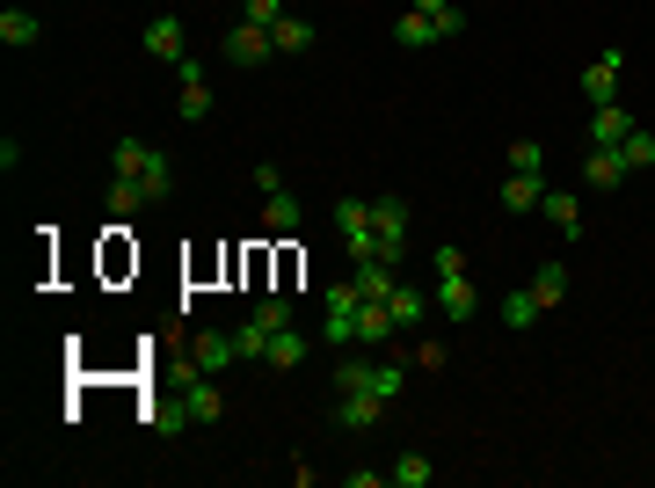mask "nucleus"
<instances>
[{"label": "nucleus", "instance_id": "obj_1", "mask_svg": "<svg viewBox=\"0 0 655 488\" xmlns=\"http://www.w3.org/2000/svg\"><path fill=\"white\" fill-rule=\"evenodd\" d=\"M401 387H408V365H371V358H342L336 365V393H379V401H393Z\"/></svg>", "mask_w": 655, "mask_h": 488}, {"label": "nucleus", "instance_id": "obj_2", "mask_svg": "<svg viewBox=\"0 0 655 488\" xmlns=\"http://www.w3.org/2000/svg\"><path fill=\"white\" fill-rule=\"evenodd\" d=\"M336 234L350 248V263L379 255V226H371V197H336Z\"/></svg>", "mask_w": 655, "mask_h": 488}, {"label": "nucleus", "instance_id": "obj_3", "mask_svg": "<svg viewBox=\"0 0 655 488\" xmlns=\"http://www.w3.org/2000/svg\"><path fill=\"white\" fill-rule=\"evenodd\" d=\"M371 226H379V255L401 263L408 255V197H371Z\"/></svg>", "mask_w": 655, "mask_h": 488}, {"label": "nucleus", "instance_id": "obj_4", "mask_svg": "<svg viewBox=\"0 0 655 488\" xmlns=\"http://www.w3.org/2000/svg\"><path fill=\"white\" fill-rule=\"evenodd\" d=\"M218 51L248 74V66H269V59H277V37H269L263 23H241V29H226V45H218Z\"/></svg>", "mask_w": 655, "mask_h": 488}, {"label": "nucleus", "instance_id": "obj_5", "mask_svg": "<svg viewBox=\"0 0 655 488\" xmlns=\"http://www.w3.org/2000/svg\"><path fill=\"white\" fill-rule=\"evenodd\" d=\"M226 365H241L234 336H226V328H197L190 336V372H226Z\"/></svg>", "mask_w": 655, "mask_h": 488}, {"label": "nucleus", "instance_id": "obj_6", "mask_svg": "<svg viewBox=\"0 0 655 488\" xmlns=\"http://www.w3.org/2000/svg\"><path fill=\"white\" fill-rule=\"evenodd\" d=\"M619 66H627V51H597V59L582 66V96H590V110H597V102H619Z\"/></svg>", "mask_w": 655, "mask_h": 488}, {"label": "nucleus", "instance_id": "obj_7", "mask_svg": "<svg viewBox=\"0 0 655 488\" xmlns=\"http://www.w3.org/2000/svg\"><path fill=\"white\" fill-rule=\"evenodd\" d=\"M139 45H146V59H168V66H182V59H190V37H182V23H175V15H153Z\"/></svg>", "mask_w": 655, "mask_h": 488}, {"label": "nucleus", "instance_id": "obj_8", "mask_svg": "<svg viewBox=\"0 0 655 488\" xmlns=\"http://www.w3.org/2000/svg\"><path fill=\"white\" fill-rule=\"evenodd\" d=\"M401 328H393V314H387V299H357V314H350V342H393Z\"/></svg>", "mask_w": 655, "mask_h": 488}, {"label": "nucleus", "instance_id": "obj_9", "mask_svg": "<svg viewBox=\"0 0 655 488\" xmlns=\"http://www.w3.org/2000/svg\"><path fill=\"white\" fill-rule=\"evenodd\" d=\"M182 409H190V423H218V415H226V393H218L212 372H190V379H182Z\"/></svg>", "mask_w": 655, "mask_h": 488}, {"label": "nucleus", "instance_id": "obj_10", "mask_svg": "<svg viewBox=\"0 0 655 488\" xmlns=\"http://www.w3.org/2000/svg\"><path fill=\"white\" fill-rule=\"evenodd\" d=\"M175 74H182V102H175V110H182L190 124H204V117H212V88H204V59H182Z\"/></svg>", "mask_w": 655, "mask_h": 488}, {"label": "nucleus", "instance_id": "obj_11", "mask_svg": "<svg viewBox=\"0 0 655 488\" xmlns=\"http://www.w3.org/2000/svg\"><path fill=\"white\" fill-rule=\"evenodd\" d=\"M430 299H437V292H423V285H408V277H401V285L387 292L393 328H401V336H408V328H423V306H430Z\"/></svg>", "mask_w": 655, "mask_h": 488}, {"label": "nucleus", "instance_id": "obj_12", "mask_svg": "<svg viewBox=\"0 0 655 488\" xmlns=\"http://www.w3.org/2000/svg\"><path fill=\"white\" fill-rule=\"evenodd\" d=\"M430 292H437V306H444L452 321H474V306H481V299H474V277H466V270H452V277H437Z\"/></svg>", "mask_w": 655, "mask_h": 488}, {"label": "nucleus", "instance_id": "obj_13", "mask_svg": "<svg viewBox=\"0 0 655 488\" xmlns=\"http://www.w3.org/2000/svg\"><path fill=\"white\" fill-rule=\"evenodd\" d=\"M582 183L605 197V190H619L627 183V161H619V147H590V161H582Z\"/></svg>", "mask_w": 655, "mask_h": 488}, {"label": "nucleus", "instance_id": "obj_14", "mask_svg": "<svg viewBox=\"0 0 655 488\" xmlns=\"http://www.w3.org/2000/svg\"><path fill=\"white\" fill-rule=\"evenodd\" d=\"M379 415H387L379 393H336V430H371Z\"/></svg>", "mask_w": 655, "mask_h": 488}, {"label": "nucleus", "instance_id": "obj_15", "mask_svg": "<svg viewBox=\"0 0 655 488\" xmlns=\"http://www.w3.org/2000/svg\"><path fill=\"white\" fill-rule=\"evenodd\" d=\"M627 132H633L627 102H597V110H590V147H619Z\"/></svg>", "mask_w": 655, "mask_h": 488}, {"label": "nucleus", "instance_id": "obj_16", "mask_svg": "<svg viewBox=\"0 0 655 488\" xmlns=\"http://www.w3.org/2000/svg\"><path fill=\"white\" fill-rule=\"evenodd\" d=\"M146 204H153V190H146V175H117V183H110V220H131V212H146Z\"/></svg>", "mask_w": 655, "mask_h": 488}, {"label": "nucleus", "instance_id": "obj_17", "mask_svg": "<svg viewBox=\"0 0 655 488\" xmlns=\"http://www.w3.org/2000/svg\"><path fill=\"white\" fill-rule=\"evenodd\" d=\"M539 212H546V226H554V234H568V241L582 234V204H576V190H546V197H539Z\"/></svg>", "mask_w": 655, "mask_h": 488}, {"label": "nucleus", "instance_id": "obj_18", "mask_svg": "<svg viewBox=\"0 0 655 488\" xmlns=\"http://www.w3.org/2000/svg\"><path fill=\"white\" fill-rule=\"evenodd\" d=\"M37 37H45V23H37L29 8H8V15H0V45H8V51H29Z\"/></svg>", "mask_w": 655, "mask_h": 488}, {"label": "nucleus", "instance_id": "obj_19", "mask_svg": "<svg viewBox=\"0 0 655 488\" xmlns=\"http://www.w3.org/2000/svg\"><path fill=\"white\" fill-rule=\"evenodd\" d=\"M153 168V147H146V139H131V132H124L117 147H110V175H146Z\"/></svg>", "mask_w": 655, "mask_h": 488}, {"label": "nucleus", "instance_id": "obj_20", "mask_svg": "<svg viewBox=\"0 0 655 488\" xmlns=\"http://www.w3.org/2000/svg\"><path fill=\"white\" fill-rule=\"evenodd\" d=\"M299 220H306V204H299V197H291V190L263 197V226H269V234H291V226H299Z\"/></svg>", "mask_w": 655, "mask_h": 488}, {"label": "nucleus", "instance_id": "obj_21", "mask_svg": "<svg viewBox=\"0 0 655 488\" xmlns=\"http://www.w3.org/2000/svg\"><path fill=\"white\" fill-rule=\"evenodd\" d=\"M393 45H401V51H423V45H437V23L423 15V8H408V15L393 23Z\"/></svg>", "mask_w": 655, "mask_h": 488}, {"label": "nucleus", "instance_id": "obj_22", "mask_svg": "<svg viewBox=\"0 0 655 488\" xmlns=\"http://www.w3.org/2000/svg\"><path fill=\"white\" fill-rule=\"evenodd\" d=\"M532 299H539V314H546V306H560V299H568V263H539Z\"/></svg>", "mask_w": 655, "mask_h": 488}, {"label": "nucleus", "instance_id": "obj_23", "mask_svg": "<svg viewBox=\"0 0 655 488\" xmlns=\"http://www.w3.org/2000/svg\"><path fill=\"white\" fill-rule=\"evenodd\" d=\"M387 481H393V488H430V481H437V466L423 460V452H401V460L387 466Z\"/></svg>", "mask_w": 655, "mask_h": 488}, {"label": "nucleus", "instance_id": "obj_24", "mask_svg": "<svg viewBox=\"0 0 655 488\" xmlns=\"http://www.w3.org/2000/svg\"><path fill=\"white\" fill-rule=\"evenodd\" d=\"M539 197H546L539 175H509L503 183V212H539Z\"/></svg>", "mask_w": 655, "mask_h": 488}, {"label": "nucleus", "instance_id": "obj_25", "mask_svg": "<svg viewBox=\"0 0 655 488\" xmlns=\"http://www.w3.org/2000/svg\"><path fill=\"white\" fill-rule=\"evenodd\" d=\"M234 350H241V365H263V358H269V328L248 314L241 328H234Z\"/></svg>", "mask_w": 655, "mask_h": 488}, {"label": "nucleus", "instance_id": "obj_26", "mask_svg": "<svg viewBox=\"0 0 655 488\" xmlns=\"http://www.w3.org/2000/svg\"><path fill=\"white\" fill-rule=\"evenodd\" d=\"M619 161H627V175H641V168H655V132H641V124H633L627 139H619Z\"/></svg>", "mask_w": 655, "mask_h": 488}, {"label": "nucleus", "instance_id": "obj_27", "mask_svg": "<svg viewBox=\"0 0 655 488\" xmlns=\"http://www.w3.org/2000/svg\"><path fill=\"white\" fill-rule=\"evenodd\" d=\"M299 358H306V336H299V328H277V336H269V358H263V365L291 372V365H299Z\"/></svg>", "mask_w": 655, "mask_h": 488}, {"label": "nucleus", "instance_id": "obj_28", "mask_svg": "<svg viewBox=\"0 0 655 488\" xmlns=\"http://www.w3.org/2000/svg\"><path fill=\"white\" fill-rule=\"evenodd\" d=\"M269 37H277V59H291V51H314V23H299V15H285Z\"/></svg>", "mask_w": 655, "mask_h": 488}, {"label": "nucleus", "instance_id": "obj_29", "mask_svg": "<svg viewBox=\"0 0 655 488\" xmlns=\"http://www.w3.org/2000/svg\"><path fill=\"white\" fill-rule=\"evenodd\" d=\"M509 175H546V147L539 139H517L509 147Z\"/></svg>", "mask_w": 655, "mask_h": 488}, {"label": "nucleus", "instance_id": "obj_30", "mask_svg": "<svg viewBox=\"0 0 655 488\" xmlns=\"http://www.w3.org/2000/svg\"><path fill=\"white\" fill-rule=\"evenodd\" d=\"M532 321H539V299H532V285H525V292L503 299V328H532Z\"/></svg>", "mask_w": 655, "mask_h": 488}, {"label": "nucleus", "instance_id": "obj_31", "mask_svg": "<svg viewBox=\"0 0 655 488\" xmlns=\"http://www.w3.org/2000/svg\"><path fill=\"white\" fill-rule=\"evenodd\" d=\"M452 270H466V248H459V241L430 248V277H452Z\"/></svg>", "mask_w": 655, "mask_h": 488}, {"label": "nucleus", "instance_id": "obj_32", "mask_svg": "<svg viewBox=\"0 0 655 488\" xmlns=\"http://www.w3.org/2000/svg\"><path fill=\"white\" fill-rule=\"evenodd\" d=\"M255 321H263L269 336H277V328H291V299H277V292H269L263 306H255Z\"/></svg>", "mask_w": 655, "mask_h": 488}, {"label": "nucleus", "instance_id": "obj_33", "mask_svg": "<svg viewBox=\"0 0 655 488\" xmlns=\"http://www.w3.org/2000/svg\"><path fill=\"white\" fill-rule=\"evenodd\" d=\"M248 23H263V29H277V23H285V0H248Z\"/></svg>", "mask_w": 655, "mask_h": 488}, {"label": "nucleus", "instance_id": "obj_34", "mask_svg": "<svg viewBox=\"0 0 655 488\" xmlns=\"http://www.w3.org/2000/svg\"><path fill=\"white\" fill-rule=\"evenodd\" d=\"M430 23H437V45H452V37H466V15H459V8H444V15H430Z\"/></svg>", "mask_w": 655, "mask_h": 488}, {"label": "nucleus", "instance_id": "obj_35", "mask_svg": "<svg viewBox=\"0 0 655 488\" xmlns=\"http://www.w3.org/2000/svg\"><path fill=\"white\" fill-rule=\"evenodd\" d=\"M255 190L277 197V190H285V168H277V161H263V168H255Z\"/></svg>", "mask_w": 655, "mask_h": 488}, {"label": "nucleus", "instance_id": "obj_36", "mask_svg": "<svg viewBox=\"0 0 655 488\" xmlns=\"http://www.w3.org/2000/svg\"><path fill=\"white\" fill-rule=\"evenodd\" d=\"M415 8H423V15H444V8H459V0H415Z\"/></svg>", "mask_w": 655, "mask_h": 488}]
</instances>
